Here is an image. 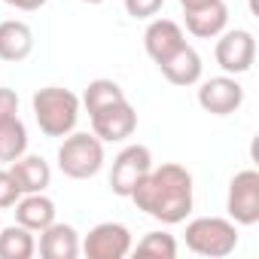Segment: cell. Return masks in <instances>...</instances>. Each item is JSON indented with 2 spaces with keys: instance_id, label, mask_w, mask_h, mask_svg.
Masks as SVG:
<instances>
[{
  "instance_id": "6da1fadb",
  "label": "cell",
  "mask_w": 259,
  "mask_h": 259,
  "mask_svg": "<svg viewBox=\"0 0 259 259\" xmlns=\"http://www.w3.org/2000/svg\"><path fill=\"white\" fill-rule=\"evenodd\" d=\"M128 198L162 226H177L192 213V174L177 162H165L150 168Z\"/></svg>"
},
{
  "instance_id": "7a4b0ae2",
  "label": "cell",
  "mask_w": 259,
  "mask_h": 259,
  "mask_svg": "<svg viewBox=\"0 0 259 259\" xmlns=\"http://www.w3.org/2000/svg\"><path fill=\"white\" fill-rule=\"evenodd\" d=\"M79 107H82L79 98L70 89H61V85H43L31 98L34 119H37L40 132L46 138H67L70 132H76Z\"/></svg>"
},
{
  "instance_id": "3957f363",
  "label": "cell",
  "mask_w": 259,
  "mask_h": 259,
  "mask_svg": "<svg viewBox=\"0 0 259 259\" xmlns=\"http://www.w3.org/2000/svg\"><path fill=\"white\" fill-rule=\"evenodd\" d=\"M58 168L70 180H92L104 168V141L89 132H70L58 147Z\"/></svg>"
},
{
  "instance_id": "277c9868",
  "label": "cell",
  "mask_w": 259,
  "mask_h": 259,
  "mask_svg": "<svg viewBox=\"0 0 259 259\" xmlns=\"http://www.w3.org/2000/svg\"><path fill=\"white\" fill-rule=\"evenodd\" d=\"M186 247L198 256L223 259L238 247V226L226 217H195L186 223Z\"/></svg>"
},
{
  "instance_id": "5b68a950",
  "label": "cell",
  "mask_w": 259,
  "mask_h": 259,
  "mask_svg": "<svg viewBox=\"0 0 259 259\" xmlns=\"http://www.w3.org/2000/svg\"><path fill=\"white\" fill-rule=\"evenodd\" d=\"M153 168V153L144 144H128L125 150H119V156L113 159L110 168V189L119 198H128L135 192V186L147 177V171Z\"/></svg>"
},
{
  "instance_id": "8992f818",
  "label": "cell",
  "mask_w": 259,
  "mask_h": 259,
  "mask_svg": "<svg viewBox=\"0 0 259 259\" xmlns=\"http://www.w3.org/2000/svg\"><path fill=\"white\" fill-rule=\"evenodd\" d=\"M226 210L235 226H256L259 223V171L244 168L232 177Z\"/></svg>"
},
{
  "instance_id": "52a82bcc",
  "label": "cell",
  "mask_w": 259,
  "mask_h": 259,
  "mask_svg": "<svg viewBox=\"0 0 259 259\" xmlns=\"http://www.w3.org/2000/svg\"><path fill=\"white\" fill-rule=\"evenodd\" d=\"M89 119H92V135L101 138L104 144L128 141V138L135 135V128H138V110L128 104V98L89 113Z\"/></svg>"
},
{
  "instance_id": "ba28073f",
  "label": "cell",
  "mask_w": 259,
  "mask_h": 259,
  "mask_svg": "<svg viewBox=\"0 0 259 259\" xmlns=\"http://www.w3.org/2000/svg\"><path fill=\"white\" fill-rule=\"evenodd\" d=\"M132 232L122 223H98L79 244V253L89 259H125L132 253Z\"/></svg>"
},
{
  "instance_id": "9c48e42d",
  "label": "cell",
  "mask_w": 259,
  "mask_h": 259,
  "mask_svg": "<svg viewBox=\"0 0 259 259\" xmlns=\"http://www.w3.org/2000/svg\"><path fill=\"white\" fill-rule=\"evenodd\" d=\"M213 58L223 67V73H229V76L247 73L253 67V61H256V40H253V34L244 31V28L223 31L220 40H217Z\"/></svg>"
},
{
  "instance_id": "30bf717a",
  "label": "cell",
  "mask_w": 259,
  "mask_h": 259,
  "mask_svg": "<svg viewBox=\"0 0 259 259\" xmlns=\"http://www.w3.org/2000/svg\"><path fill=\"white\" fill-rule=\"evenodd\" d=\"M244 104V85L223 73V76H210L198 85V107L210 116H232L235 110H241Z\"/></svg>"
},
{
  "instance_id": "8fae6325",
  "label": "cell",
  "mask_w": 259,
  "mask_h": 259,
  "mask_svg": "<svg viewBox=\"0 0 259 259\" xmlns=\"http://www.w3.org/2000/svg\"><path fill=\"white\" fill-rule=\"evenodd\" d=\"M183 43H186V34L174 19H150V25L144 31V49L156 64L171 58Z\"/></svg>"
},
{
  "instance_id": "7c38bea8",
  "label": "cell",
  "mask_w": 259,
  "mask_h": 259,
  "mask_svg": "<svg viewBox=\"0 0 259 259\" xmlns=\"http://www.w3.org/2000/svg\"><path fill=\"white\" fill-rule=\"evenodd\" d=\"M43 259H76L79 256V232L67 223H49L40 232V244H37Z\"/></svg>"
},
{
  "instance_id": "4fadbf2b",
  "label": "cell",
  "mask_w": 259,
  "mask_h": 259,
  "mask_svg": "<svg viewBox=\"0 0 259 259\" xmlns=\"http://www.w3.org/2000/svg\"><path fill=\"white\" fill-rule=\"evenodd\" d=\"M34 52V31L22 19L0 22V61L19 64Z\"/></svg>"
},
{
  "instance_id": "5bb4252c",
  "label": "cell",
  "mask_w": 259,
  "mask_h": 259,
  "mask_svg": "<svg viewBox=\"0 0 259 259\" xmlns=\"http://www.w3.org/2000/svg\"><path fill=\"white\" fill-rule=\"evenodd\" d=\"M159 70H162V76L171 82V85H195V82H201V70H204V64H201V55L189 46V43H183L171 58H165L162 64H159Z\"/></svg>"
},
{
  "instance_id": "9a60e30c",
  "label": "cell",
  "mask_w": 259,
  "mask_h": 259,
  "mask_svg": "<svg viewBox=\"0 0 259 259\" xmlns=\"http://www.w3.org/2000/svg\"><path fill=\"white\" fill-rule=\"evenodd\" d=\"M7 171L13 174V180H16V186H19L22 195H28V192H46V186L52 183V168H49V162L43 156H28L25 153L16 162H10Z\"/></svg>"
},
{
  "instance_id": "2e32d148",
  "label": "cell",
  "mask_w": 259,
  "mask_h": 259,
  "mask_svg": "<svg viewBox=\"0 0 259 259\" xmlns=\"http://www.w3.org/2000/svg\"><path fill=\"white\" fill-rule=\"evenodd\" d=\"M186 19V31L198 40H213L226 31L229 25V7L223 0H213V4L201 7V10H192V13H183Z\"/></svg>"
},
{
  "instance_id": "e0dca14e",
  "label": "cell",
  "mask_w": 259,
  "mask_h": 259,
  "mask_svg": "<svg viewBox=\"0 0 259 259\" xmlns=\"http://www.w3.org/2000/svg\"><path fill=\"white\" fill-rule=\"evenodd\" d=\"M13 207H16V223L31 232H43L49 223H55V201L43 192L19 195V201Z\"/></svg>"
},
{
  "instance_id": "ac0fdd59",
  "label": "cell",
  "mask_w": 259,
  "mask_h": 259,
  "mask_svg": "<svg viewBox=\"0 0 259 259\" xmlns=\"http://www.w3.org/2000/svg\"><path fill=\"white\" fill-rule=\"evenodd\" d=\"M37 253L34 232L25 226H0V259H31Z\"/></svg>"
},
{
  "instance_id": "d6986e66",
  "label": "cell",
  "mask_w": 259,
  "mask_h": 259,
  "mask_svg": "<svg viewBox=\"0 0 259 259\" xmlns=\"http://www.w3.org/2000/svg\"><path fill=\"white\" fill-rule=\"evenodd\" d=\"M28 153V128L19 116L0 122V162H16Z\"/></svg>"
},
{
  "instance_id": "ffe728a7",
  "label": "cell",
  "mask_w": 259,
  "mask_h": 259,
  "mask_svg": "<svg viewBox=\"0 0 259 259\" xmlns=\"http://www.w3.org/2000/svg\"><path fill=\"white\" fill-rule=\"evenodd\" d=\"M125 98V92H122V85L116 82V79H107V76H98V79H92L89 85H85V92H82V107L89 110V113H95V110H101V107H107V104H116V101H122Z\"/></svg>"
},
{
  "instance_id": "44dd1931",
  "label": "cell",
  "mask_w": 259,
  "mask_h": 259,
  "mask_svg": "<svg viewBox=\"0 0 259 259\" xmlns=\"http://www.w3.org/2000/svg\"><path fill=\"white\" fill-rule=\"evenodd\" d=\"M135 256H153V259H174L177 256V238L168 232H147L138 244H132Z\"/></svg>"
},
{
  "instance_id": "7402d4cb",
  "label": "cell",
  "mask_w": 259,
  "mask_h": 259,
  "mask_svg": "<svg viewBox=\"0 0 259 259\" xmlns=\"http://www.w3.org/2000/svg\"><path fill=\"white\" fill-rule=\"evenodd\" d=\"M122 4H125V13L132 16V19H144V22H150V19H156V16L162 13L165 0H122Z\"/></svg>"
},
{
  "instance_id": "603a6c76",
  "label": "cell",
  "mask_w": 259,
  "mask_h": 259,
  "mask_svg": "<svg viewBox=\"0 0 259 259\" xmlns=\"http://www.w3.org/2000/svg\"><path fill=\"white\" fill-rule=\"evenodd\" d=\"M19 186H16V180H13V174L10 171H0V210H7V207H13L16 201H19Z\"/></svg>"
},
{
  "instance_id": "cb8c5ba5",
  "label": "cell",
  "mask_w": 259,
  "mask_h": 259,
  "mask_svg": "<svg viewBox=\"0 0 259 259\" xmlns=\"http://www.w3.org/2000/svg\"><path fill=\"white\" fill-rule=\"evenodd\" d=\"M19 116V95L7 85H0V122Z\"/></svg>"
},
{
  "instance_id": "d4e9b609",
  "label": "cell",
  "mask_w": 259,
  "mask_h": 259,
  "mask_svg": "<svg viewBox=\"0 0 259 259\" xmlns=\"http://www.w3.org/2000/svg\"><path fill=\"white\" fill-rule=\"evenodd\" d=\"M7 7H13V10H22V13H34V10H40V7H46L49 0H4Z\"/></svg>"
},
{
  "instance_id": "484cf974",
  "label": "cell",
  "mask_w": 259,
  "mask_h": 259,
  "mask_svg": "<svg viewBox=\"0 0 259 259\" xmlns=\"http://www.w3.org/2000/svg\"><path fill=\"white\" fill-rule=\"evenodd\" d=\"M207 4H213V0H180V7H183V13L201 10V7H207Z\"/></svg>"
},
{
  "instance_id": "4316f807",
  "label": "cell",
  "mask_w": 259,
  "mask_h": 259,
  "mask_svg": "<svg viewBox=\"0 0 259 259\" xmlns=\"http://www.w3.org/2000/svg\"><path fill=\"white\" fill-rule=\"evenodd\" d=\"M82 4H92L95 7V4H104V0H82Z\"/></svg>"
}]
</instances>
